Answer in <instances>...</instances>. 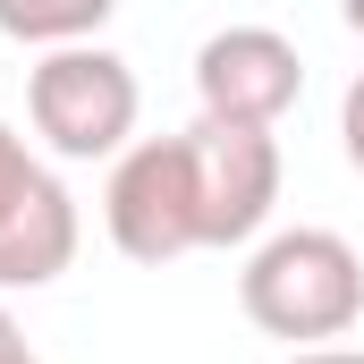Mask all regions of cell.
I'll return each instance as SVG.
<instances>
[{
	"label": "cell",
	"instance_id": "1",
	"mask_svg": "<svg viewBox=\"0 0 364 364\" xmlns=\"http://www.w3.org/2000/svg\"><path fill=\"white\" fill-rule=\"evenodd\" d=\"M237 305L263 339L331 348L364 322V255L339 229H272L237 272Z\"/></svg>",
	"mask_w": 364,
	"mask_h": 364
},
{
	"label": "cell",
	"instance_id": "2",
	"mask_svg": "<svg viewBox=\"0 0 364 364\" xmlns=\"http://www.w3.org/2000/svg\"><path fill=\"white\" fill-rule=\"evenodd\" d=\"M136 110H144L136 68L102 43H60L26 77V119L60 161H119L136 136Z\"/></svg>",
	"mask_w": 364,
	"mask_h": 364
},
{
	"label": "cell",
	"instance_id": "3",
	"mask_svg": "<svg viewBox=\"0 0 364 364\" xmlns=\"http://www.w3.org/2000/svg\"><path fill=\"white\" fill-rule=\"evenodd\" d=\"M102 229L127 263H178L203 246V178H195V136H144L110 161L102 186Z\"/></svg>",
	"mask_w": 364,
	"mask_h": 364
},
{
	"label": "cell",
	"instance_id": "4",
	"mask_svg": "<svg viewBox=\"0 0 364 364\" xmlns=\"http://www.w3.org/2000/svg\"><path fill=\"white\" fill-rule=\"evenodd\" d=\"M305 93V60L279 26H220L195 51V102L220 127H279Z\"/></svg>",
	"mask_w": 364,
	"mask_h": 364
},
{
	"label": "cell",
	"instance_id": "5",
	"mask_svg": "<svg viewBox=\"0 0 364 364\" xmlns=\"http://www.w3.org/2000/svg\"><path fill=\"white\" fill-rule=\"evenodd\" d=\"M195 178H203V246H255L279 203V136L195 119Z\"/></svg>",
	"mask_w": 364,
	"mask_h": 364
},
{
	"label": "cell",
	"instance_id": "6",
	"mask_svg": "<svg viewBox=\"0 0 364 364\" xmlns=\"http://www.w3.org/2000/svg\"><path fill=\"white\" fill-rule=\"evenodd\" d=\"M77 237H85L77 195L51 178V170H34V186L0 212V296H17V288H51V279L77 263Z\"/></svg>",
	"mask_w": 364,
	"mask_h": 364
},
{
	"label": "cell",
	"instance_id": "7",
	"mask_svg": "<svg viewBox=\"0 0 364 364\" xmlns=\"http://www.w3.org/2000/svg\"><path fill=\"white\" fill-rule=\"evenodd\" d=\"M119 0H0V34L9 43H34V51H60V43H93L110 26Z\"/></svg>",
	"mask_w": 364,
	"mask_h": 364
},
{
	"label": "cell",
	"instance_id": "8",
	"mask_svg": "<svg viewBox=\"0 0 364 364\" xmlns=\"http://www.w3.org/2000/svg\"><path fill=\"white\" fill-rule=\"evenodd\" d=\"M34 170H43V161L26 153V136H17V127H0V212H9V203L34 186Z\"/></svg>",
	"mask_w": 364,
	"mask_h": 364
},
{
	"label": "cell",
	"instance_id": "9",
	"mask_svg": "<svg viewBox=\"0 0 364 364\" xmlns=\"http://www.w3.org/2000/svg\"><path fill=\"white\" fill-rule=\"evenodd\" d=\"M339 153H348V170L364 178V77L339 93Z\"/></svg>",
	"mask_w": 364,
	"mask_h": 364
},
{
	"label": "cell",
	"instance_id": "10",
	"mask_svg": "<svg viewBox=\"0 0 364 364\" xmlns=\"http://www.w3.org/2000/svg\"><path fill=\"white\" fill-rule=\"evenodd\" d=\"M0 364H43L34 348H26V331H17V314L0 305Z\"/></svg>",
	"mask_w": 364,
	"mask_h": 364
},
{
	"label": "cell",
	"instance_id": "11",
	"mask_svg": "<svg viewBox=\"0 0 364 364\" xmlns=\"http://www.w3.org/2000/svg\"><path fill=\"white\" fill-rule=\"evenodd\" d=\"M288 364H364V348H296Z\"/></svg>",
	"mask_w": 364,
	"mask_h": 364
},
{
	"label": "cell",
	"instance_id": "12",
	"mask_svg": "<svg viewBox=\"0 0 364 364\" xmlns=\"http://www.w3.org/2000/svg\"><path fill=\"white\" fill-rule=\"evenodd\" d=\"M339 17H348V34H364V0H339Z\"/></svg>",
	"mask_w": 364,
	"mask_h": 364
}]
</instances>
